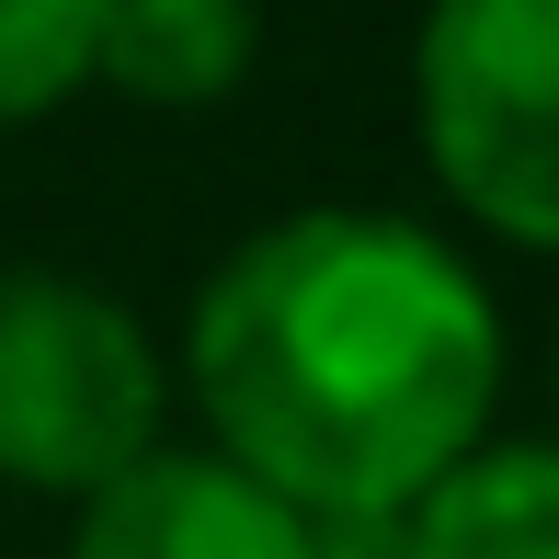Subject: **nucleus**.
<instances>
[{
  "label": "nucleus",
  "mask_w": 559,
  "mask_h": 559,
  "mask_svg": "<svg viewBox=\"0 0 559 559\" xmlns=\"http://www.w3.org/2000/svg\"><path fill=\"white\" fill-rule=\"evenodd\" d=\"M206 456L286 514H412L491 445L502 309L435 228L389 206H297L206 274L183 332Z\"/></svg>",
  "instance_id": "obj_1"
},
{
  "label": "nucleus",
  "mask_w": 559,
  "mask_h": 559,
  "mask_svg": "<svg viewBox=\"0 0 559 559\" xmlns=\"http://www.w3.org/2000/svg\"><path fill=\"white\" fill-rule=\"evenodd\" d=\"M92 92V0H0V126Z\"/></svg>",
  "instance_id": "obj_7"
},
{
  "label": "nucleus",
  "mask_w": 559,
  "mask_h": 559,
  "mask_svg": "<svg viewBox=\"0 0 559 559\" xmlns=\"http://www.w3.org/2000/svg\"><path fill=\"white\" fill-rule=\"evenodd\" d=\"M309 559H412V514H332L309 525Z\"/></svg>",
  "instance_id": "obj_8"
},
{
  "label": "nucleus",
  "mask_w": 559,
  "mask_h": 559,
  "mask_svg": "<svg viewBox=\"0 0 559 559\" xmlns=\"http://www.w3.org/2000/svg\"><path fill=\"white\" fill-rule=\"evenodd\" d=\"M412 115L479 228L559 251V0H445L412 35Z\"/></svg>",
  "instance_id": "obj_3"
},
{
  "label": "nucleus",
  "mask_w": 559,
  "mask_h": 559,
  "mask_svg": "<svg viewBox=\"0 0 559 559\" xmlns=\"http://www.w3.org/2000/svg\"><path fill=\"white\" fill-rule=\"evenodd\" d=\"M412 559H559V445H479L412 502Z\"/></svg>",
  "instance_id": "obj_6"
},
{
  "label": "nucleus",
  "mask_w": 559,
  "mask_h": 559,
  "mask_svg": "<svg viewBox=\"0 0 559 559\" xmlns=\"http://www.w3.org/2000/svg\"><path fill=\"white\" fill-rule=\"evenodd\" d=\"M69 559H309V514H286L206 445H160L104 502H81Z\"/></svg>",
  "instance_id": "obj_4"
},
{
  "label": "nucleus",
  "mask_w": 559,
  "mask_h": 559,
  "mask_svg": "<svg viewBox=\"0 0 559 559\" xmlns=\"http://www.w3.org/2000/svg\"><path fill=\"white\" fill-rule=\"evenodd\" d=\"M171 366L126 297L58 263H0V479L58 502H104L160 456Z\"/></svg>",
  "instance_id": "obj_2"
},
{
  "label": "nucleus",
  "mask_w": 559,
  "mask_h": 559,
  "mask_svg": "<svg viewBox=\"0 0 559 559\" xmlns=\"http://www.w3.org/2000/svg\"><path fill=\"white\" fill-rule=\"evenodd\" d=\"M263 58L240 0H92V81L126 104H228Z\"/></svg>",
  "instance_id": "obj_5"
}]
</instances>
